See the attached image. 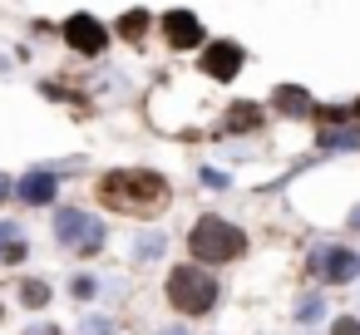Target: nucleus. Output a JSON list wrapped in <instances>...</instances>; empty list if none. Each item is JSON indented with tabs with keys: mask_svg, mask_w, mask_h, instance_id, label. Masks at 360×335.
Returning a JSON list of instances; mask_svg holds the SVG:
<instances>
[{
	"mask_svg": "<svg viewBox=\"0 0 360 335\" xmlns=\"http://www.w3.org/2000/svg\"><path fill=\"white\" fill-rule=\"evenodd\" d=\"M99 197H104L114 212L153 217V212H163V202H168V183H163L158 173H143V168H119V173H104V178H99Z\"/></svg>",
	"mask_w": 360,
	"mask_h": 335,
	"instance_id": "nucleus-1",
	"label": "nucleus"
},
{
	"mask_svg": "<svg viewBox=\"0 0 360 335\" xmlns=\"http://www.w3.org/2000/svg\"><path fill=\"white\" fill-rule=\"evenodd\" d=\"M188 247H193V256L198 261H237L242 251H247V237L232 227V222H222V217H198V227L188 232Z\"/></svg>",
	"mask_w": 360,
	"mask_h": 335,
	"instance_id": "nucleus-2",
	"label": "nucleus"
},
{
	"mask_svg": "<svg viewBox=\"0 0 360 335\" xmlns=\"http://www.w3.org/2000/svg\"><path fill=\"white\" fill-rule=\"evenodd\" d=\"M168 301L183 315H207L212 301H217V281L207 271H198V266H173L168 271Z\"/></svg>",
	"mask_w": 360,
	"mask_h": 335,
	"instance_id": "nucleus-3",
	"label": "nucleus"
},
{
	"mask_svg": "<svg viewBox=\"0 0 360 335\" xmlns=\"http://www.w3.org/2000/svg\"><path fill=\"white\" fill-rule=\"evenodd\" d=\"M55 232H60V242H70V247H79V251H99V247H104V227H99L94 217L75 212V207L55 212Z\"/></svg>",
	"mask_w": 360,
	"mask_h": 335,
	"instance_id": "nucleus-4",
	"label": "nucleus"
},
{
	"mask_svg": "<svg viewBox=\"0 0 360 335\" xmlns=\"http://www.w3.org/2000/svg\"><path fill=\"white\" fill-rule=\"evenodd\" d=\"M311 271H316L321 281L340 286V281H350V276L360 271V256L345 251V247H330V251H316V256H311Z\"/></svg>",
	"mask_w": 360,
	"mask_h": 335,
	"instance_id": "nucleus-5",
	"label": "nucleus"
},
{
	"mask_svg": "<svg viewBox=\"0 0 360 335\" xmlns=\"http://www.w3.org/2000/svg\"><path fill=\"white\" fill-rule=\"evenodd\" d=\"M65 40H70L79 55H99L109 35H104V25H99L94 15H84V11H79V15H70V20H65Z\"/></svg>",
	"mask_w": 360,
	"mask_h": 335,
	"instance_id": "nucleus-6",
	"label": "nucleus"
},
{
	"mask_svg": "<svg viewBox=\"0 0 360 335\" xmlns=\"http://www.w3.org/2000/svg\"><path fill=\"white\" fill-rule=\"evenodd\" d=\"M202 70H207L212 79H237V74H242V45L217 40L212 50H202Z\"/></svg>",
	"mask_w": 360,
	"mask_h": 335,
	"instance_id": "nucleus-7",
	"label": "nucleus"
},
{
	"mask_svg": "<svg viewBox=\"0 0 360 335\" xmlns=\"http://www.w3.org/2000/svg\"><path fill=\"white\" fill-rule=\"evenodd\" d=\"M163 30H168V45H173V50H193V45L202 40V25H198L193 11H168V15H163Z\"/></svg>",
	"mask_w": 360,
	"mask_h": 335,
	"instance_id": "nucleus-8",
	"label": "nucleus"
},
{
	"mask_svg": "<svg viewBox=\"0 0 360 335\" xmlns=\"http://www.w3.org/2000/svg\"><path fill=\"white\" fill-rule=\"evenodd\" d=\"M15 192H20L25 202H35V207H40V202H50V197H55V173H30V178H20V183H15Z\"/></svg>",
	"mask_w": 360,
	"mask_h": 335,
	"instance_id": "nucleus-9",
	"label": "nucleus"
},
{
	"mask_svg": "<svg viewBox=\"0 0 360 335\" xmlns=\"http://www.w3.org/2000/svg\"><path fill=\"white\" fill-rule=\"evenodd\" d=\"M271 99H276V109L291 114V119H306V114H311V99H306V89H296V84H281Z\"/></svg>",
	"mask_w": 360,
	"mask_h": 335,
	"instance_id": "nucleus-10",
	"label": "nucleus"
},
{
	"mask_svg": "<svg viewBox=\"0 0 360 335\" xmlns=\"http://www.w3.org/2000/svg\"><path fill=\"white\" fill-rule=\"evenodd\" d=\"M257 124H262V109H257L252 99H242V104H232V109H227V129H232V133L257 129Z\"/></svg>",
	"mask_w": 360,
	"mask_h": 335,
	"instance_id": "nucleus-11",
	"label": "nucleus"
},
{
	"mask_svg": "<svg viewBox=\"0 0 360 335\" xmlns=\"http://www.w3.org/2000/svg\"><path fill=\"white\" fill-rule=\"evenodd\" d=\"M143 30H148V11H129V15L119 20V35H124L129 45H134V40H139Z\"/></svg>",
	"mask_w": 360,
	"mask_h": 335,
	"instance_id": "nucleus-12",
	"label": "nucleus"
},
{
	"mask_svg": "<svg viewBox=\"0 0 360 335\" xmlns=\"http://www.w3.org/2000/svg\"><path fill=\"white\" fill-rule=\"evenodd\" d=\"M321 143L326 148H360V129H326Z\"/></svg>",
	"mask_w": 360,
	"mask_h": 335,
	"instance_id": "nucleus-13",
	"label": "nucleus"
},
{
	"mask_svg": "<svg viewBox=\"0 0 360 335\" xmlns=\"http://www.w3.org/2000/svg\"><path fill=\"white\" fill-rule=\"evenodd\" d=\"M20 296H25V306H35V310H40V306H50V286H45V281H25V286H20Z\"/></svg>",
	"mask_w": 360,
	"mask_h": 335,
	"instance_id": "nucleus-14",
	"label": "nucleus"
},
{
	"mask_svg": "<svg viewBox=\"0 0 360 335\" xmlns=\"http://www.w3.org/2000/svg\"><path fill=\"white\" fill-rule=\"evenodd\" d=\"M158 251H163V237H143L139 242V256H158Z\"/></svg>",
	"mask_w": 360,
	"mask_h": 335,
	"instance_id": "nucleus-15",
	"label": "nucleus"
},
{
	"mask_svg": "<svg viewBox=\"0 0 360 335\" xmlns=\"http://www.w3.org/2000/svg\"><path fill=\"white\" fill-rule=\"evenodd\" d=\"M335 335H360V320H350V315H345V320H335Z\"/></svg>",
	"mask_w": 360,
	"mask_h": 335,
	"instance_id": "nucleus-16",
	"label": "nucleus"
},
{
	"mask_svg": "<svg viewBox=\"0 0 360 335\" xmlns=\"http://www.w3.org/2000/svg\"><path fill=\"white\" fill-rule=\"evenodd\" d=\"M84 335H109V320H84Z\"/></svg>",
	"mask_w": 360,
	"mask_h": 335,
	"instance_id": "nucleus-17",
	"label": "nucleus"
},
{
	"mask_svg": "<svg viewBox=\"0 0 360 335\" xmlns=\"http://www.w3.org/2000/svg\"><path fill=\"white\" fill-rule=\"evenodd\" d=\"M11 188H15V183H11L6 173H0V197H11Z\"/></svg>",
	"mask_w": 360,
	"mask_h": 335,
	"instance_id": "nucleus-18",
	"label": "nucleus"
},
{
	"mask_svg": "<svg viewBox=\"0 0 360 335\" xmlns=\"http://www.w3.org/2000/svg\"><path fill=\"white\" fill-rule=\"evenodd\" d=\"M30 335H60V330H55V325H35Z\"/></svg>",
	"mask_w": 360,
	"mask_h": 335,
	"instance_id": "nucleus-19",
	"label": "nucleus"
},
{
	"mask_svg": "<svg viewBox=\"0 0 360 335\" xmlns=\"http://www.w3.org/2000/svg\"><path fill=\"white\" fill-rule=\"evenodd\" d=\"M163 335H183V330H163Z\"/></svg>",
	"mask_w": 360,
	"mask_h": 335,
	"instance_id": "nucleus-20",
	"label": "nucleus"
},
{
	"mask_svg": "<svg viewBox=\"0 0 360 335\" xmlns=\"http://www.w3.org/2000/svg\"><path fill=\"white\" fill-rule=\"evenodd\" d=\"M355 114H360V104H355Z\"/></svg>",
	"mask_w": 360,
	"mask_h": 335,
	"instance_id": "nucleus-21",
	"label": "nucleus"
},
{
	"mask_svg": "<svg viewBox=\"0 0 360 335\" xmlns=\"http://www.w3.org/2000/svg\"><path fill=\"white\" fill-rule=\"evenodd\" d=\"M0 315H6V310H0Z\"/></svg>",
	"mask_w": 360,
	"mask_h": 335,
	"instance_id": "nucleus-22",
	"label": "nucleus"
}]
</instances>
